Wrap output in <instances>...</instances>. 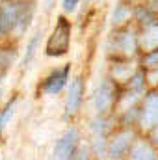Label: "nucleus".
I'll use <instances>...</instances> for the list:
<instances>
[{"instance_id":"6ab92c4d","label":"nucleus","mask_w":158,"mask_h":160,"mask_svg":"<svg viewBox=\"0 0 158 160\" xmlns=\"http://www.w3.org/2000/svg\"><path fill=\"white\" fill-rule=\"evenodd\" d=\"M151 140H153V143L156 145V149H158V125L155 128H151Z\"/></svg>"},{"instance_id":"6e6552de","label":"nucleus","mask_w":158,"mask_h":160,"mask_svg":"<svg viewBox=\"0 0 158 160\" xmlns=\"http://www.w3.org/2000/svg\"><path fill=\"white\" fill-rule=\"evenodd\" d=\"M69 73H71V65H69V63L63 65V67H60V69H54L47 78L43 80L41 89H43L45 93H48V95L60 93V91L65 88L67 80H69Z\"/></svg>"},{"instance_id":"20e7f679","label":"nucleus","mask_w":158,"mask_h":160,"mask_svg":"<svg viewBox=\"0 0 158 160\" xmlns=\"http://www.w3.org/2000/svg\"><path fill=\"white\" fill-rule=\"evenodd\" d=\"M117 84L114 80H102L95 91V108L99 116H106L117 104Z\"/></svg>"},{"instance_id":"412c9836","label":"nucleus","mask_w":158,"mask_h":160,"mask_svg":"<svg viewBox=\"0 0 158 160\" xmlns=\"http://www.w3.org/2000/svg\"><path fill=\"white\" fill-rule=\"evenodd\" d=\"M128 2H136V0H128Z\"/></svg>"},{"instance_id":"ddd939ff","label":"nucleus","mask_w":158,"mask_h":160,"mask_svg":"<svg viewBox=\"0 0 158 160\" xmlns=\"http://www.w3.org/2000/svg\"><path fill=\"white\" fill-rule=\"evenodd\" d=\"M17 52L15 50H9V48H0V77H4L6 69L13 63Z\"/></svg>"},{"instance_id":"9d476101","label":"nucleus","mask_w":158,"mask_h":160,"mask_svg":"<svg viewBox=\"0 0 158 160\" xmlns=\"http://www.w3.org/2000/svg\"><path fill=\"white\" fill-rule=\"evenodd\" d=\"M82 95H84V82H82L80 77H77V78L71 82V88H69L67 106H65L67 114H75L80 108V104H82Z\"/></svg>"},{"instance_id":"f03ea898","label":"nucleus","mask_w":158,"mask_h":160,"mask_svg":"<svg viewBox=\"0 0 158 160\" xmlns=\"http://www.w3.org/2000/svg\"><path fill=\"white\" fill-rule=\"evenodd\" d=\"M69 45H71V22L67 21V17L60 15L50 38L45 45V54L50 58L63 56V54H67Z\"/></svg>"},{"instance_id":"4468645a","label":"nucleus","mask_w":158,"mask_h":160,"mask_svg":"<svg viewBox=\"0 0 158 160\" xmlns=\"http://www.w3.org/2000/svg\"><path fill=\"white\" fill-rule=\"evenodd\" d=\"M15 101H17V99L13 97V99H11V101H9L7 104H6V108L2 110V114H0V132H2L4 128H6V125H7V121L11 119V116H13V108H15Z\"/></svg>"},{"instance_id":"423d86ee","label":"nucleus","mask_w":158,"mask_h":160,"mask_svg":"<svg viewBox=\"0 0 158 160\" xmlns=\"http://www.w3.org/2000/svg\"><path fill=\"white\" fill-rule=\"evenodd\" d=\"M77 142H78V132L77 128H69L54 145L52 160H73L77 155Z\"/></svg>"},{"instance_id":"1a4fd4ad","label":"nucleus","mask_w":158,"mask_h":160,"mask_svg":"<svg viewBox=\"0 0 158 160\" xmlns=\"http://www.w3.org/2000/svg\"><path fill=\"white\" fill-rule=\"evenodd\" d=\"M130 160H158V149L149 138H136L128 151Z\"/></svg>"},{"instance_id":"aec40b11","label":"nucleus","mask_w":158,"mask_h":160,"mask_svg":"<svg viewBox=\"0 0 158 160\" xmlns=\"http://www.w3.org/2000/svg\"><path fill=\"white\" fill-rule=\"evenodd\" d=\"M17 2H30V0H17Z\"/></svg>"},{"instance_id":"39448f33","label":"nucleus","mask_w":158,"mask_h":160,"mask_svg":"<svg viewBox=\"0 0 158 160\" xmlns=\"http://www.w3.org/2000/svg\"><path fill=\"white\" fill-rule=\"evenodd\" d=\"M110 50H112V54H116V58H119V60H128L138 50V38L128 28L117 30L114 34L112 41H110Z\"/></svg>"},{"instance_id":"dca6fc26","label":"nucleus","mask_w":158,"mask_h":160,"mask_svg":"<svg viewBox=\"0 0 158 160\" xmlns=\"http://www.w3.org/2000/svg\"><path fill=\"white\" fill-rule=\"evenodd\" d=\"M73 160H89V151H87V147H80Z\"/></svg>"},{"instance_id":"f257e3e1","label":"nucleus","mask_w":158,"mask_h":160,"mask_svg":"<svg viewBox=\"0 0 158 160\" xmlns=\"http://www.w3.org/2000/svg\"><path fill=\"white\" fill-rule=\"evenodd\" d=\"M34 8L30 2H17V0H2L0 2V15L7 26L9 32H22L30 19H32Z\"/></svg>"},{"instance_id":"f3484780","label":"nucleus","mask_w":158,"mask_h":160,"mask_svg":"<svg viewBox=\"0 0 158 160\" xmlns=\"http://www.w3.org/2000/svg\"><path fill=\"white\" fill-rule=\"evenodd\" d=\"M80 0H63V9L65 11H75Z\"/></svg>"},{"instance_id":"9b49d317","label":"nucleus","mask_w":158,"mask_h":160,"mask_svg":"<svg viewBox=\"0 0 158 160\" xmlns=\"http://www.w3.org/2000/svg\"><path fill=\"white\" fill-rule=\"evenodd\" d=\"M141 69L147 71V69H158V47L153 50H147L141 58Z\"/></svg>"},{"instance_id":"f8f14e48","label":"nucleus","mask_w":158,"mask_h":160,"mask_svg":"<svg viewBox=\"0 0 158 160\" xmlns=\"http://www.w3.org/2000/svg\"><path fill=\"white\" fill-rule=\"evenodd\" d=\"M130 15H132V8L128 4H119L117 8H116V11H114L112 21H114V24H121V22L128 21Z\"/></svg>"},{"instance_id":"2eb2a0df","label":"nucleus","mask_w":158,"mask_h":160,"mask_svg":"<svg viewBox=\"0 0 158 160\" xmlns=\"http://www.w3.org/2000/svg\"><path fill=\"white\" fill-rule=\"evenodd\" d=\"M37 41H39V34H36L30 43H28V48H26V56H24V65L32 60V56H34V52H36V47H37Z\"/></svg>"},{"instance_id":"7ed1b4c3","label":"nucleus","mask_w":158,"mask_h":160,"mask_svg":"<svg viewBox=\"0 0 158 160\" xmlns=\"http://www.w3.org/2000/svg\"><path fill=\"white\" fill-rule=\"evenodd\" d=\"M134 142H136L134 130L130 127H121L108 140V155H110V158L119 160L125 155H128V151H130Z\"/></svg>"},{"instance_id":"a211bd4d","label":"nucleus","mask_w":158,"mask_h":160,"mask_svg":"<svg viewBox=\"0 0 158 160\" xmlns=\"http://www.w3.org/2000/svg\"><path fill=\"white\" fill-rule=\"evenodd\" d=\"M6 34H9V30H7V26H6V22H4V19H2V15H0V39H2Z\"/></svg>"},{"instance_id":"0eeeda50","label":"nucleus","mask_w":158,"mask_h":160,"mask_svg":"<svg viewBox=\"0 0 158 160\" xmlns=\"http://www.w3.org/2000/svg\"><path fill=\"white\" fill-rule=\"evenodd\" d=\"M140 125L145 128H155L158 125V91H149L143 97L141 110H140Z\"/></svg>"}]
</instances>
